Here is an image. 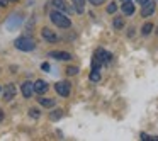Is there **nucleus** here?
Returning <instances> with one entry per match:
<instances>
[{
  "label": "nucleus",
  "instance_id": "obj_1",
  "mask_svg": "<svg viewBox=\"0 0 158 141\" xmlns=\"http://www.w3.org/2000/svg\"><path fill=\"white\" fill-rule=\"evenodd\" d=\"M49 19H51V22L55 26L63 27V29H68L70 26H72V21H70V19L66 17L63 12H60V10H53L51 14H49Z\"/></svg>",
  "mask_w": 158,
  "mask_h": 141
},
{
  "label": "nucleus",
  "instance_id": "obj_2",
  "mask_svg": "<svg viewBox=\"0 0 158 141\" xmlns=\"http://www.w3.org/2000/svg\"><path fill=\"white\" fill-rule=\"evenodd\" d=\"M15 48L21 49V51H32V49L36 48V43L32 41L31 38H27V36H21V38L15 39Z\"/></svg>",
  "mask_w": 158,
  "mask_h": 141
},
{
  "label": "nucleus",
  "instance_id": "obj_3",
  "mask_svg": "<svg viewBox=\"0 0 158 141\" xmlns=\"http://www.w3.org/2000/svg\"><path fill=\"white\" fill-rule=\"evenodd\" d=\"M55 90L58 92V95L61 97H68L70 92H72V85H70L68 82H58L55 85Z\"/></svg>",
  "mask_w": 158,
  "mask_h": 141
},
{
  "label": "nucleus",
  "instance_id": "obj_4",
  "mask_svg": "<svg viewBox=\"0 0 158 141\" xmlns=\"http://www.w3.org/2000/svg\"><path fill=\"white\" fill-rule=\"evenodd\" d=\"M21 92H22V95H24L26 99H29V97L32 95V92H34V83L29 82V80H26V82L21 85Z\"/></svg>",
  "mask_w": 158,
  "mask_h": 141
},
{
  "label": "nucleus",
  "instance_id": "obj_5",
  "mask_svg": "<svg viewBox=\"0 0 158 141\" xmlns=\"http://www.w3.org/2000/svg\"><path fill=\"white\" fill-rule=\"evenodd\" d=\"M153 12H155V2L148 0L146 4L143 5V9H141V15H143V17H150Z\"/></svg>",
  "mask_w": 158,
  "mask_h": 141
},
{
  "label": "nucleus",
  "instance_id": "obj_6",
  "mask_svg": "<svg viewBox=\"0 0 158 141\" xmlns=\"http://www.w3.org/2000/svg\"><path fill=\"white\" fill-rule=\"evenodd\" d=\"M41 34H43V38H44L48 43H56V41H58V36H56L51 29H48V27H43Z\"/></svg>",
  "mask_w": 158,
  "mask_h": 141
},
{
  "label": "nucleus",
  "instance_id": "obj_7",
  "mask_svg": "<svg viewBox=\"0 0 158 141\" xmlns=\"http://www.w3.org/2000/svg\"><path fill=\"white\" fill-rule=\"evenodd\" d=\"M34 92L38 93V95L46 93L48 92V83H46L44 80H38V82H34Z\"/></svg>",
  "mask_w": 158,
  "mask_h": 141
},
{
  "label": "nucleus",
  "instance_id": "obj_8",
  "mask_svg": "<svg viewBox=\"0 0 158 141\" xmlns=\"http://www.w3.org/2000/svg\"><path fill=\"white\" fill-rule=\"evenodd\" d=\"M14 95H15V87L12 85V83H9L4 90V100L5 102H10V100L14 99Z\"/></svg>",
  "mask_w": 158,
  "mask_h": 141
},
{
  "label": "nucleus",
  "instance_id": "obj_9",
  "mask_svg": "<svg viewBox=\"0 0 158 141\" xmlns=\"http://www.w3.org/2000/svg\"><path fill=\"white\" fill-rule=\"evenodd\" d=\"M121 10H123L124 15H133L134 14V4L131 2V0H124L123 7H121Z\"/></svg>",
  "mask_w": 158,
  "mask_h": 141
},
{
  "label": "nucleus",
  "instance_id": "obj_10",
  "mask_svg": "<svg viewBox=\"0 0 158 141\" xmlns=\"http://www.w3.org/2000/svg\"><path fill=\"white\" fill-rule=\"evenodd\" d=\"M49 56H53L55 60H63V61L72 60V55H70V53H65V51H53V53H49Z\"/></svg>",
  "mask_w": 158,
  "mask_h": 141
},
{
  "label": "nucleus",
  "instance_id": "obj_11",
  "mask_svg": "<svg viewBox=\"0 0 158 141\" xmlns=\"http://www.w3.org/2000/svg\"><path fill=\"white\" fill-rule=\"evenodd\" d=\"M51 2H53V5H55V7L58 9V10L65 12V14H68V12H70V7L66 5L65 0H51Z\"/></svg>",
  "mask_w": 158,
  "mask_h": 141
},
{
  "label": "nucleus",
  "instance_id": "obj_12",
  "mask_svg": "<svg viewBox=\"0 0 158 141\" xmlns=\"http://www.w3.org/2000/svg\"><path fill=\"white\" fill-rule=\"evenodd\" d=\"M39 104H41L43 107H55V99H46V97H38Z\"/></svg>",
  "mask_w": 158,
  "mask_h": 141
},
{
  "label": "nucleus",
  "instance_id": "obj_13",
  "mask_svg": "<svg viewBox=\"0 0 158 141\" xmlns=\"http://www.w3.org/2000/svg\"><path fill=\"white\" fill-rule=\"evenodd\" d=\"M72 2H73V7H75V10L78 14H82L85 10V0H72Z\"/></svg>",
  "mask_w": 158,
  "mask_h": 141
},
{
  "label": "nucleus",
  "instance_id": "obj_14",
  "mask_svg": "<svg viewBox=\"0 0 158 141\" xmlns=\"http://www.w3.org/2000/svg\"><path fill=\"white\" fill-rule=\"evenodd\" d=\"M114 27H116V29H123L124 27V19L123 17H116V19H114Z\"/></svg>",
  "mask_w": 158,
  "mask_h": 141
},
{
  "label": "nucleus",
  "instance_id": "obj_15",
  "mask_svg": "<svg viewBox=\"0 0 158 141\" xmlns=\"http://www.w3.org/2000/svg\"><path fill=\"white\" fill-rule=\"evenodd\" d=\"M151 29H153V24H151V22H146V24L143 26V31H141V32H143L144 36H148L151 32Z\"/></svg>",
  "mask_w": 158,
  "mask_h": 141
},
{
  "label": "nucleus",
  "instance_id": "obj_16",
  "mask_svg": "<svg viewBox=\"0 0 158 141\" xmlns=\"http://www.w3.org/2000/svg\"><path fill=\"white\" fill-rule=\"evenodd\" d=\"M61 116H63V109H56L55 112H51V116H49V117H51L53 121H56V119H60Z\"/></svg>",
  "mask_w": 158,
  "mask_h": 141
},
{
  "label": "nucleus",
  "instance_id": "obj_17",
  "mask_svg": "<svg viewBox=\"0 0 158 141\" xmlns=\"http://www.w3.org/2000/svg\"><path fill=\"white\" fill-rule=\"evenodd\" d=\"M90 80H92V82H99V80H100L99 70H92V73H90Z\"/></svg>",
  "mask_w": 158,
  "mask_h": 141
},
{
  "label": "nucleus",
  "instance_id": "obj_18",
  "mask_svg": "<svg viewBox=\"0 0 158 141\" xmlns=\"http://www.w3.org/2000/svg\"><path fill=\"white\" fill-rule=\"evenodd\" d=\"M116 10H117V5L114 4V2H112V4H109V5H107V12H109V14H114Z\"/></svg>",
  "mask_w": 158,
  "mask_h": 141
},
{
  "label": "nucleus",
  "instance_id": "obj_19",
  "mask_svg": "<svg viewBox=\"0 0 158 141\" xmlns=\"http://www.w3.org/2000/svg\"><path fill=\"white\" fill-rule=\"evenodd\" d=\"M66 73H68V75H77V73H78V68H77V66H70V68H66Z\"/></svg>",
  "mask_w": 158,
  "mask_h": 141
},
{
  "label": "nucleus",
  "instance_id": "obj_20",
  "mask_svg": "<svg viewBox=\"0 0 158 141\" xmlns=\"http://www.w3.org/2000/svg\"><path fill=\"white\" fill-rule=\"evenodd\" d=\"M29 110H31V112H29V114H31L32 117H39V116H41V112H39L38 109H29Z\"/></svg>",
  "mask_w": 158,
  "mask_h": 141
},
{
  "label": "nucleus",
  "instance_id": "obj_21",
  "mask_svg": "<svg viewBox=\"0 0 158 141\" xmlns=\"http://www.w3.org/2000/svg\"><path fill=\"white\" fill-rule=\"evenodd\" d=\"M89 2H90L92 5H100V4H104L106 0H89Z\"/></svg>",
  "mask_w": 158,
  "mask_h": 141
},
{
  "label": "nucleus",
  "instance_id": "obj_22",
  "mask_svg": "<svg viewBox=\"0 0 158 141\" xmlns=\"http://www.w3.org/2000/svg\"><path fill=\"white\" fill-rule=\"evenodd\" d=\"M7 2H9V0H0V7H5V5H7Z\"/></svg>",
  "mask_w": 158,
  "mask_h": 141
},
{
  "label": "nucleus",
  "instance_id": "obj_23",
  "mask_svg": "<svg viewBox=\"0 0 158 141\" xmlns=\"http://www.w3.org/2000/svg\"><path fill=\"white\" fill-rule=\"evenodd\" d=\"M43 70H44V72H48V70H49V65H48V63H43Z\"/></svg>",
  "mask_w": 158,
  "mask_h": 141
},
{
  "label": "nucleus",
  "instance_id": "obj_24",
  "mask_svg": "<svg viewBox=\"0 0 158 141\" xmlns=\"http://www.w3.org/2000/svg\"><path fill=\"white\" fill-rule=\"evenodd\" d=\"M136 2H138V4H141V5H144V4L148 2V0H136Z\"/></svg>",
  "mask_w": 158,
  "mask_h": 141
},
{
  "label": "nucleus",
  "instance_id": "obj_25",
  "mask_svg": "<svg viewBox=\"0 0 158 141\" xmlns=\"http://www.w3.org/2000/svg\"><path fill=\"white\" fill-rule=\"evenodd\" d=\"M2 119H4V110L0 109V121H2Z\"/></svg>",
  "mask_w": 158,
  "mask_h": 141
},
{
  "label": "nucleus",
  "instance_id": "obj_26",
  "mask_svg": "<svg viewBox=\"0 0 158 141\" xmlns=\"http://www.w3.org/2000/svg\"><path fill=\"white\" fill-rule=\"evenodd\" d=\"M9 2H15V0H9Z\"/></svg>",
  "mask_w": 158,
  "mask_h": 141
},
{
  "label": "nucleus",
  "instance_id": "obj_27",
  "mask_svg": "<svg viewBox=\"0 0 158 141\" xmlns=\"http://www.w3.org/2000/svg\"><path fill=\"white\" fill-rule=\"evenodd\" d=\"M156 34H158V29H156Z\"/></svg>",
  "mask_w": 158,
  "mask_h": 141
},
{
  "label": "nucleus",
  "instance_id": "obj_28",
  "mask_svg": "<svg viewBox=\"0 0 158 141\" xmlns=\"http://www.w3.org/2000/svg\"><path fill=\"white\" fill-rule=\"evenodd\" d=\"M123 2H124V0H123Z\"/></svg>",
  "mask_w": 158,
  "mask_h": 141
}]
</instances>
